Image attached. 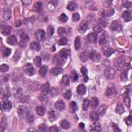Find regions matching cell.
<instances>
[{"instance_id": "1", "label": "cell", "mask_w": 132, "mask_h": 132, "mask_svg": "<svg viewBox=\"0 0 132 132\" xmlns=\"http://www.w3.org/2000/svg\"><path fill=\"white\" fill-rule=\"evenodd\" d=\"M117 94V90L114 84H110L106 89L105 95L110 98H113Z\"/></svg>"}, {"instance_id": "2", "label": "cell", "mask_w": 132, "mask_h": 132, "mask_svg": "<svg viewBox=\"0 0 132 132\" xmlns=\"http://www.w3.org/2000/svg\"><path fill=\"white\" fill-rule=\"evenodd\" d=\"M104 75L108 80L113 79L116 75L115 70L111 67H108L104 70Z\"/></svg>"}, {"instance_id": "3", "label": "cell", "mask_w": 132, "mask_h": 132, "mask_svg": "<svg viewBox=\"0 0 132 132\" xmlns=\"http://www.w3.org/2000/svg\"><path fill=\"white\" fill-rule=\"evenodd\" d=\"M65 58L62 57L59 54H56L53 57V63L56 66H62L65 63Z\"/></svg>"}, {"instance_id": "4", "label": "cell", "mask_w": 132, "mask_h": 132, "mask_svg": "<svg viewBox=\"0 0 132 132\" xmlns=\"http://www.w3.org/2000/svg\"><path fill=\"white\" fill-rule=\"evenodd\" d=\"M24 72L28 76H33L35 74V69L30 63H27L24 66Z\"/></svg>"}, {"instance_id": "5", "label": "cell", "mask_w": 132, "mask_h": 132, "mask_svg": "<svg viewBox=\"0 0 132 132\" xmlns=\"http://www.w3.org/2000/svg\"><path fill=\"white\" fill-rule=\"evenodd\" d=\"M125 60L122 57H120L116 59L115 62V65L118 70H122L125 66Z\"/></svg>"}, {"instance_id": "6", "label": "cell", "mask_w": 132, "mask_h": 132, "mask_svg": "<svg viewBox=\"0 0 132 132\" xmlns=\"http://www.w3.org/2000/svg\"><path fill=\"white\" fill-rule=\"evenodd\" d=\"M90 58L95 63H99L101 60V55L97 51L93 50L89 55Z\"/></svg>"}, {"instance_id": "7", "label": "cell", "mask_w": 132, "mask_h": 132, "mask_svg": "<svg viewBox=\"0 0 132 132\" xmlns=\"http://www.w3.org/2000/svg\"><path fill=\"white\" fill-rule=\"evenodd\" d=\"M89 28V23L86 21H82L79 26V30L81 34H84Z\"/></svg>"}, {"instance_id": "8", "label": "cell", "mask_w": 132, "mask_h": 132, "mask_svg": "<svg viewBox=\"0 0 132 132\" xmlns=\"http://www.w3.org/2000/svg\"><path fill=\"white\" fill-rule=\"evenodd\" d=\"M101 51L104 55L107 57L111 56L115 52V50L114 49L107 46H103L101 49Z\"/></svg>"}, {"instance_id": "9", "label": "cell", "mask_w": 132, "mask_h": 132, "mask_svg": "<svg viewBox=\"0 0 132 132\" xmlns=\"http://www.w3.org/2000/svg\"><path fill=\"white\" fill-rule=\"evenodd\" d=\"M45 32L42 29H38L35 32L34 36L36 40L38 41H41L43 39L44 37Z\"/></svg>"}, {"instance_id": "10", "label": "cell", "mask_w": 132, "mask_h": 132, "mask_svg": "<svg viewBox=\"0 0 132 132\" xmlns=\"http://www.w3.org/2000/svg\"><path fill=\"white\" fill-rule=\"evenodd\" d=\"M111 29L113 31H119L121 30L122 26L117 20H115L112 23Z\"/></svg>"}, {"instance_id": "11", "label": "cell", "mask_w": 132, "mask_h": 132, "mask_svg": "<svg viewBox=\"0 0 132 132\" xmlns=\"http://www.w3.org/2000/svg\"><path fill=\"white\" fill-rule=\"evenodd\" d=\"M12 107L11 102L9 101H6L3 105H2V108L4 112H9Z\"/></svg>"}, {"instance_id": "12", "label": "cell", "mask_w": 132, "mask_h": 132, "mask_svg": "<svg viewBox=\"0 0 132 132\" xmlns=\"http://www.w3.org/2000/svg\"><path fill=\"white\" fill-rule=\"evenodd\" d=\"M50 84L48 82L44 84L41 87V93L43 96H46L50 92Z\"/></svg>"}, {"instance_id": "13", "label": "cell", "mask_w": 132, "mask_h": 132, "mask_svg": "<svg viewBox=\"0 0 132 132\" xmlns=\"http://www.w3.org/2000/svg\"><path fill=\"white\" fill-rule=\"evenodd\" d=\"M63 72V69L60 67H54L51 69L50 73L53 76H57Z\"/></svg>"}, {"instance_id": "14", "label": "cell", "mask_w": 132, "mask_h": 132, "mask_svg": "<svg viewBox=\"0 0 132 132\" xmlns=\"http://www.w3.org/2000/svg\"><path fill=\"white\" fill-rule=\"evenodd\" d=\"M114 12H115L114 9L113 8H111L107 10H102L101 12V14L102 17L105 18V17H111V15L114 14Z\"/></svg>"}, {"instance_id": "15", "label": "cell", "mask_w": 132, "mask_h": 132, "mask_svg": "<svg viewBox=\"0 0 132 132\" xmlns=\"http://www.w3.org/2000/svg\"><path fill=\"white\" fill-rule=\"evenodd\" d=\"M101 126L100 123L98 122L92 123V125L90 127V131L91 132H101Z\"/></svg>"}, {"instance_id": "16", "label": "cell", "mask_w": 132, "mask_h": 132, "mask_svg": "<svg viewBox=\"0 0 132 132\" xmlns=\"http://www.w3.org/2000/svg\"><path fill=\"white\" fill-rule=\"evenodd\" d=\"M87 39L90 42L94 43H96L98 40L97 34L95 33H90L87 35Z\"/></svg>"}, {"instance_id": "17", "label": "cell", "mask_w": 132, "mask_h": 132, "mask_svg": "<svg viewBox=\"0 0 132 132\" xmlns=\"http://www.w3.org/2000/svg\"><path fill=\"white\" fill-rule=\"evenodd\" d=\"M99 103V101L96 97H93L91 98L90 102V107L92 110H96Z\"/></svg>"}, {"instance_id": "18", "label": "cell", "mask_w": 132, "mask_h": 132, "mask_svg": "<svg viewBox=\"0 0 132 132\" xmlns=\"http://www.w3.org/2000/svg\"><path fill=\"white\" fill-rule=\"evenodd\" d=\"M7 43L11 45H14L16 44L17 43V39L14 35H10L8 37H7Z\"/></svg>"}, {"instance_id": "19", "label": "cell", "mask_w": 132, "mask_h": 132, "mask_svg": "<svg viewBox=\"0 0 132 132\" xmlns=\"http://www.w3.org/2000/svg\"><path fill=\"white\" fill-rule=\"evenodd\" d=\"M55 107L56 110L62 111L65 108V104L63 100H59L55 104Z\"/></svg>"}, {"instance_id": "20", "label": "cell", "mask_w": 132, "mask_h": 132, "mask_svg": "<svg viewBox=\"0 0 132 132\" xmlns=\"http://www.w3.org/2000/svg\"><path fill=\"white\" fill-rule=\"evenodd\" d=\"M48 115L49 121L52 122L55 121L57 118V116L56 115L55 111H54L53 110L49 111L48 113Z\"/></svg>"}, {"instance_id": "21", "label": "cell", "mask_w": 132, "mask_h": 132, "mask_svg": "<svg viewBox=\"0 0 132 132\" xmlns=\"http://www.w3.org/2000/svg\"><path fill=\"white\" fill-rule=\"evenodd\" d=\"M122 18L125 22H129L132 19L131 12L129 10H125L122 14Z\"/></svg>"}, {"instance_id": "22", "label": "cell", "mask_w": 132, "mask_h": 132, "mask_svg": "<svg viewBox=\"0 0 132 132\" xmlns=\"http://www.w3.org/2000/svg\"><path fill=\"white\" fill-rule=\"evenodd\" d=\"M107 35L105 33H102L99 38V44L100 46L103 45L107 43Z\"/></svg>"}, {"instance_id": "23", "label": "cell", "mask_w": 132, "mask_h": 132, "mask_svg": "<svg viewBox=\"0 0 132 132\" xmlns=\"http://www.w3.org/2000/svg\"><path fill=\"white\" fill-rule=\"evenodd\" d=\"M27 108L23 106H20L18 109V114L21 117H24L27 112Z\"/></svg>"}, {"instance_id": "24", "label": "cell", "mask_w": 132, "mask_h": 132, "mask_svg": "<svg viewBox=\"0 0 132 132\" xmlns=\"http://www.w3.org/2000/svg\"><path fill=\"white\" fill-rule=\"evenodd\" d=\"M33 9L37 12H40L42 10V4L40 2H36L33 6Z\"/></svg>"}, {"instance_id": "25", "label": "cell", "mask_w": 132, "mask_h": 132, "mask_svg": "<svg viewBox=\"0 0 132 132\" xmlns=\"http://www.w3.org/2000/svg\"><path fill=\"white\" fill-rule=\"evenodd\" d=\"M77 92L80 95H84L86 92V87L83 84H80L77 87Z\"/></svg>"}, {"instance_id": "26", "label": "cell", "mask_w": 132, "mask_h": 132, "mask_svg": "<svg viewBox=\"0 0 132 132\" xmlns=\"http://www.w3.org/2000/svg\"><path fill=\"white\" fill-rule=\"evenodd\" d=\"M26 120L28 123H32L35 120V117L34 114L30 111H27L26 114Z\"/></svg>"}, {"instance_id": "27", "label": "cell", "mask_w": 132, "mask_h": 132, "mask_svg": "<svg viewBox=\"0 0 132 132\" xmlns=\"http://www.w3.org/2000/svg\"><path fill=\"white\" fill-rule=\"evenodd\" d=\"M48 66L46 65H43L40 68L39 73V74L41 77H44L46 75V74H47L48 72Z\"/></svg>"}, {"instance_id": "28", "label": "cell", "mask_w": 132, "mask_h": 132, "mask_svg": "<svg viewBox=\"0 0 132 132\" xmlns=\"http://www.w3.org/2000/svg\"><path fill=\"white\" fill-rule=\"evenodd\" d=\"M116 112L119 115H122L124 112H125V108H124V107L122 103H117V106H116Z\"/></svg>"}, {"instance_id": "29", "label": "cell", "mask_w": 132, "mask_h": 132, "mask_svg": "<svg viewBox=\"0 0 132 132\" xmlns=\"http://www.w3.org/2000/svg\"><path fill=\"white\" fill-rule=\"evenodd\" d=\"M59 54L62 57H64L65 59H66L69 56L70 54V50H67V49L64 48V49H61L59 51Z\"/></svg>"}, {"instance_id": "30", "label": "cell", "mask_w": 132, "mask_h": 132, "mask_svg": "<svg viewBox=\"0 0 132 132\" xmlns=\"http://www.w3.org/2000/svg\"><path fill=\"white\" fill-rule=\"evenodd\" d=\"M81 46V39L79 36H77L75 38L74 40V47L76 51H78L80 49Z\"/></svg>"}, {"instance_id": "31", "label": "cell", "mask_w": 132, "mask_h": 132, "mask_svg": "<svg viewBox=\"0 0 132 132\" xmlns=\"http://www.w3.org/2000/svg\"><path fill=\"white\" fill-rule=\"evenodd\" d=\"M81 73H82V75L84 76L85 82H87L88 81V77L87 76V73H88L87 69L85 67L83 66L81 68Z\"/></svg>"}, {"instance_id": "32", "label": "cell", "mask_w": 132, "mask_h": 132, "mask_svg": "<svg viewBox=\"0 0 132 132\" xmlns=\"http://www.w3.org/2000/svg\"><path fill=\"white\" fill-rule=\"evenodd\" d=\"M77 8V5L76 3L74 2H70L67 7V8L68 10L69 11H74L76 9V8Z\"/></svg>"}, {"instance_id": "33", "label": "cell", "mask_w": 132, "mask_h": 132, "mask_svg": "<svg viewBox=\"0 0 132 132\" xmlns=\"http://www.w3.org/2000/svg\"><path fill=\"white\" fill-rule=\"evenodd\" d=\"M30 46L31 49L33 50H35V51H39L40 49V44L38 42H36V41L32 42L30 43Z\"/></svg>"}, {"instance_id": "34", "label": "cell", "mask_w": 132, "mask_h": 132, "mask_svg": "<svg viewBox=\"0 0 132 132\" xmlns=\"http://www.w3.org/2000/svg\"><path fill=\"white\" fill-rule=\"evenodd\" d=\"M3 17L6 20H9L11 17V12L9 8H4L3 9Z\"/></svg>"}, {"instance_id": "35", "label": "cell", "mask_w": 132, "mask_h": 132, "mask_svg": "<svg viewBox=\"0 0 132 132\" xmlns=\"http://www.w3.org/2000/svg\"><path fill=\"white\" fill-rule=\"evenodd\" d=\"M12 27L10 25H7L4 27V28L2 30V34L4 36L8 35L11 32Z\"/></svg>"}, {"instance_id": "36", "label": "cell", "mask_w": 132, "mask_h": 132, "mask_svg": "<svg viewBox=\"0 0 132 132\" xmlns=\"http://www.w3.org/2000/svg\"><path fill=\"white\" fill-rule=\"evenodd\" d=\"M69 107H70V108H69L70 112V113H75L76 112V111L77 110V109H78L76 102H75L74 101H72L70 103Z\"/></svg>"}, {"instance_id": "37", "label": "cell", "mask_w": 132, "mask_h": 132, "mask_svg": "<svg viewBox=\"0 0 132 132\" xmlns=\"http://www.w3.org/2000/svg\"><path fill=\"white\" fill-rule=\"evenodd\" d=\"M107 110V106L105 105H101L99 109L98 110V114H99V115L100 116H103L106 111Z\"/></svg>"}, {"instance_id": "38", "label": "cell", "mask_w": 132, "mask_h": 132, "mask_svg": "<svg viewBox=\"0 0 132 132\" xmlns=\"http://www.w3.org/2000/svg\"><path fill=\"white\" fill-rule=\"evenodd\" d=\"M46 109L43 106H38L36 107V112L39 116H43L45 113Z\"/></svg>"}, {"instance_id": "39", "label": "cell", "mask_w": 132, "mask_h": 132, "mask_svg": "<svg viewBox=\"0 0 132 132\" xmlns=\"http://www.w3.org/2000/svg\"><path fill=\"white\" fill-rule=\"evenodd\" d=\"M90 118L93 121H97L99 119V115L96 112H92L90 114Z\"/></svg>"}, {"instance_id": "40", "label": "cell", "mask_w": 132, "mask_h": 132, "mask_svg": "<svg viewBox=\"0 0 132 132\" xmlns=\"http://www.w3.org/2000/svg\"><path fill=\"white\" fill-rule=\"evenodd\" d=\"M70 79L73 82H75L79 79V75L75 70L71 71L70 73Z\"/></svg>"}, {"instance_id": "41", "label": "cell", "mask_w": 132, "mask_h": 132, "mask_svg": "<svg viewBox=\"0 0 132 132\" xmlns=\"http://www.w3.org/2000/svg\"><path fill=\"white\" fill-rule=\"evenodd\" d=\"M20 39H21V41L26 43L29 40V37L27 34L25 33H22L20 34Z\"/></svg>"}, {"instance_id": "42", "label": "cell", "mask_w": 132, "mask_h": 132, "mask_svg": "<svg viewBox=\"0 0 132 132\" xmlns=\"http://www.w3.org/2000/svg\"><path fill=\"white\" fill-rule=\"evenodd\" d=\"M89 104H90V102H89V100H88V99H87V98L84 99L83 100V103L82 105V108H83V110L87 111L88 109Z\"/></svg>"}, {"instance_id": "43", "label": "cell", "mask_w": 132, "mask_h": 132, "mask_svg": "<svg viewBox=\"0 0 132 132\" xmlns=\"http://www.w3.org/2000/svg\"><path fill=\"white\" fill-rule=\"evenodd\" d=\"M89 57V55L87 52L86 51H84L83 52L80 56L81 59L83 61V62H86L87 60H88Z\"/></svg>"}, {"instance_id": "44", "label": "cell", "mask_w": 132, "mask_h": 132, "mask_svg": "<svg viewBox=\"0 0 132 132\" xmlns=\"http://www.w3.org/2000/svg\"><path fill=\"white\" fill-rule=\"evenodd\" d=\"M68 42V39L65 37H61L58 41V44L60 46L65 45L67 44Z\"/></svg>"}, {"instance_id": "45", "label": "cell", "mask_w": 132, "mask_h": 132, "mask_svg": "<svg viewBox=\"0 0 132 132\" xmlns=\"http://www.w3.org/2000/svg\"><path fill=\"white\" fill-rule=\"evenodd\" d=\"M2 52L3 53L4 56L5 57L9 56L10 55L11 52L10 49L5 47V46H4V47H3L2 49Z\"/></svg>"}, {"instance_id": "46", "label": "cell", "mask_w": 132, "mask_h": 132, "mask_svg": "<svg viewBox=\"0 0 132 132\" xmlns=\"http://www.w3.org/2000/svg\"><path fill=\"white\" fill-rule=\"evenodd\" d=\"M61 83L66 86H68L70 83V79L68 75L67 74H65L63 76V78L61 80Z\"/></svg>"}, {"instance_id": "47", "label": "cell", "mask_w": 132, "mask_h": 132, "mask_svg": "<svg viewBox=\"0 0 132 132\" xmlns=\"http://www.w3.org/2000/svg\"><path fill=\"white\" fill-rule=\"evenodd\" d=\"M39 20L42 22H47L48 21V15L45 13H41L39 16Z\"/></svg>"}, {"instance_id": "48", "label": "cell", "mask_w": 132, "mask_h": 132, "mask_svg": "<svg viewBox=\"0 0 132 132\" xmlns=\"http://www.w3.org/2000/svg\"><path fill=\"white\" fill-rule=\"evenodd\" d=\"M49 93L52 97H55L57 96L59 94V91L56 88L53 87L50 89Z\"/></svg>"}, {"instance_id": "49", "label": "cell", "mask_w": 132, "mask_h": 132, "mask_svg": "<svg viewBox=\"0 0 132 132\" xmlns=\"http://www.w3.org/2000/svg\"><path fill=\"white\" fill-rule=\"evenodd\" d=\"M60 126L64 129H68L70 127V125L69 122L66 120H64L62 121L60 123Z\"/></svg>"}, {"instance_id": "50", "label": "cell", "mask_w": 132, "mask_h": 132, "mask_svg": "<svg viewBox=\"0 0 132 132\" xmlns=\"http://www.w3.org/2000/svg\"><path fill=\"white\" fill-rule=\"evenodd\" d=\"M58 20L60 22L62 23H65L68 21V18L66 15V14H65V13H62L58 17Z\"/></svg>"}, {"instance_id": "51", "label": "cell", "mask_w": 132, "mask_h": 132, "mask_svg": "<svg viewBox=\"0 0 132 132\" xmlns=\"http://www.w3.org/2000/svg\"><path fill=\"white\" fill-rule=\"evenodd\" d=\"M93 29H94L95 33L96 34L100 33L102 30V27H101L100 25L99 24H98V23L94 25V27H93Z\"/></svg>"}, {"instance_id": "52", "label": "cell", "mask_w": 132, "mask_h": 132, "mask_svg": "<svg viewBox=\"0 0 132 132\" xmlns=\"http://www.w3.org/2000/svg\"><path fill=\"white\" fill-rule=\"evenodd\" d=\"M34 63L37 67H40L41 66V57L40 56H36L34 59Z\"/></svg>"}, {"instance_id": "53", "label": "cell", "mask_w": 132, "mask_h": 132, "mask_svg": "<svg viewBox=\"0 0 132 132\" xmlns=\"http://www.w3.org/2000/svg\"><path fill=\"white\" fill-rule=\"evenodd\" d=\"M71 96H72V92H71V90H67L66 91H65L64 92V97L66 99H67L68 100H69L70 99H71Z\"/></svg>"}, {"instance_id": "54", "label": "cell", "mask_w": 132, "mask_h": 132, "mask_svg": "<svg viewBox=\"0 0 132 132\" xmlns=\"http://www.w3.org/2000/svg\"><path fill=\"white\" fill-rule=\"evenodd\" d=\"M80 20V15L78 13H74L72 15V21L74 22H78Z\"/></svg>"}, {"instance_id": "55", "label": "cell", "mask_w": 132, "mask_h": 132, "mask_svg": "<svg viewBox=\"0 0 132 132\" xmlns=\"http://www.w3.org/2000/svg\"><path fill=\"white\" fill-rule=\"evenodd\" d=\"M58 33L60 36H63L64 34H65L66 32V29L64 27H58Z\"/></svg>"}, {"instance_id": "56", "label": "cell", "mask_w": 132, "mask_h": 132, "mask_svg": "<svg viewBox=\"0 0 132 132\" xmlns=\"http://www.w3.org/2000/svg\"><path fill=\"white\" fill-rule=\"evenodd\" d=\"M48 127L44 124H41L38 127V130L40 132H46L48 131Z\"/></svg>"}, {"instance_id": "57", "label": "cell", "mask_w": 132, "mask_h": 132, "mask_svg": "<svg viewBox=\"0 0 132 132\" xmlns=\"http://www.w3.org/2000/svg\"><path fill=\"white\" fill-rule=\"evenodd\" d=\"M47 33L49 36H52L54 33V28L52 25H49L47 28Z\"/></svg>"}, {"instance_id": "58", "label": "cell", "mask_w": 132, "mask_h": 132, "mask_svg": "<svg viewBox=\"0 0 132 132\" xmlns=\"http://www.w3.org/2000/svg\"><path fill=\"white\" fill-rule=\"evenodd\" d=\"M9 67L8 66H7L6 64H3L1 65V67H0V70H1V71L2 72H5L8 70Z\"/></svg>"}, {"instance_id": "59", "label": "cell", "mask_w": 132, "mask_h": 132, "mask_svg": "<svg viewBox=\"0 0 132 132\" xmlns=\"http://www.w3.org/2000/svg\"><path fill=\"white\" fill-rule=\"evenodd\" d=\"M99 24L101 25L103 27H106L107 26V22L103 18H100L99 20Z\"/></svg>"}, {"instance_id": "60", "label": "cell", "mask_w": 132, "mask_h": 132, "mask_svg": "<svg viewBox=\"0 0 132 132\" xmlns=\"http://www.w3.org/2000/svg\"><path fill=\"white\" fill-rule=\"evenodd\" d=\"M124 102L125 103V104L127 106H130V103H131V100L130 98L129 97H126L125 99H124Z\"/></svg>"}, {"instance_id": "61", "label": "cell", "mask_w": 132, "mask_h": 132, "mask_svg": "<svg viewBox=\"0 0 132 132\" xmlns=\"http://www.w3.org/2000/svg\"><path fill=\"white\" fill-rule=\"evenodd\" d=\"M112 128L114 130V131H120V130L119 129L118 126L116 123L112 124Z\"/></svg>"}, {"instance_id": "62", "label": "cell", "mask_w": 132, "mask_h": 132, "mask_svg": "<svg viewBox=\"0 0 132 132\" xmlns=\"http://www.w3.org/2000/svg\"><path fill=\"white\" fill-rule=\"evenodd\" d=\"M49 131L50 132H57L58 131V128L56 126H52L50 128Z\"/></svg>"}, {"instance_id": "63", "label": "cell", "mask_w": 132, "mask_h": 132, "mask_svg": "<svg viewBox=\"0 0 132 132\" xmlns=\"http://www.w3.org/2000/svg\"><path fill=\"white\" fill-rule=\"evenodd\" d=\"M126 123L127 124V125H131V122H132V117H131V114L129 115V117L127 118V119L126 120Z\"/></svg>"}, {"instance_id": "64", "label": "cell", "mask_w": 132, "mask_h": 132, "mask_svg": "<svg viewBox=\"0 0 132 132\" xmlns=\"http://www.w3.org/2000/svg\"><path fill=\"white\" fill-rule=\"evenodd\" d=\"M79 127L80 129H84V128L85 127V125H84V124L83 123H80L79 124Z\"/></svg>"}]
</instances>
